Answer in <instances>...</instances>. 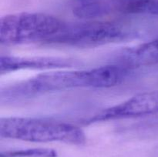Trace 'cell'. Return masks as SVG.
Wrapping results in <instances>:
<instances>
[{
    "instance_id": "obj_2",
    "label": "cell",
    "mask_w": 158,
    "mask_h": 157,
    "mask_svg": "<svg viewBox=\"0 0 158 157\" xmlns=\"http://www.w3.org/2000/svg\"><path fill=\"white\" fill-rule=\"evenodd\" d=\"M75 88H103L100 67L88 70H56L43 72L2 89V100H15L46 92Z\"/></svg>"
},
{
    "instance_id": "obj_7",
    "label": "cell",
    "mask_w": 158,
    "mask_h": 157,
    "mask_svg": "<svg viewBox=\"0 0 158 157\" xmlns=\"http://www.w3.org/2000/svg\"><path fill=\"white\" fill-rule=\"evenodd\" d=\"M119 64L131 69L158 62V37L123 50L118 57Z\"/></svg>"
},
{
    "instance_id": "obj_4",
    "label": "cell",
    "mask_w": 158,
    "mask_h": 157,
    "mask_svg": "<svg viewBox=\"0 0 158 157\" xmlns=\"http://www.w3.org/2000/svg\"><path fill=\"white\" fill-rule=\"evenodd\" d=\"M126 36L123 27L112 22L67 24L51 43L79 48H90L120 41Z\"/></svg>"
},
{
    "instance_id": "obj_11",
    "label": "cell",
    "mask_w": 158,
    "mask_h": 157,
    "mask_svg": "<svg viewBox=\"0 0 158 157\" xmlns=\"http://www.w3.org/2000/svg\"><path fill=\"white\" fill-rule=\"evenodd\" d=\"M157 115H158V114H157ZM157 122H158V120H157Z\"/></svg>"
},
{
    "instance_id": "obj_3",
    "label": "cell",
    "mask_w": 158,
    "mask_h": 157,
    "mask_svg": "<svg viewBox=\"0 0 158 157\" xmlns=\"http://www.w3.org/2000/svg\"><path fill=\"white\" fill-rule=\"evenodd\" d=\"M66 23L52 15L21 12L2 17L0 43L5 46L35 42L51 43Z\"/></svg>"
},
{
    "instance_id": "obj_10",
    "label": "cell",
    "mask_w": 158,
    "mask_h": 157,
    "mask_svg": "<svg viewBox=\"0 0 158 157\" xmlns=\"http://www.w3.org/2000/svg\"><path fill=\"white\" fill-rule=\"evenodd\" d=\"M0 157H57V152L51 149H26L1 152Z\"/></svg>"
},
{
    "instance_id": "obj_8",
    "label": "cell",
    "mask_w": 158,
    "mask_h": 157,
    "mask_svg": "<svg viewBox=\"0 0 158 157\" xmlns=\"http://www.w3.org/2000/svg\"><path fill=\"white\" fill-rule=\"evenodd\" d=\"M116 6L126 13L158 15V0H117Z\"/></svg>"
},
{
    "instance_id": "obj_1",
    "label": "cell",
    "mask_w": 158,
    "mask_h": 157,
    "mask_svg": "<svg viewBox=\"0 0 158 157\" xmlns=\"http://www.w3.org/2000/svg\"><path fill=\"white\" fill-rule=\"evenodd\" d=\"M2 138L31 143L60 142L83 145L86 135L80 128L65 122L29 117H6L0 119Z\"/></svg>"
},
{
    "instance_id": "obj_5",
    "label": "cell",
    "mask_w": 158,
    "mask_h": 157,
    "mask_svg": "<svg viewBox=\"0 0 158 157\" xmlns=\"http://www.w3.org/2000/svg\"><path fill=\"white\" fill-rule=\"evenodd\" d=\"M158 114V90L140 92L131 98L109 108L91 117L88 123L110 120L152 115Z\"/></svg>"
},
{
    "instance_id": "obj_9",
    "label": "cell",
    "mask_w": 158,
    "mask_h": 157,
    "mask_svg": "<svg viewBox=\"0 0 158 157\" xmlns=\"http://www.w3.org/2000/svg\"><path fill=\"white\" fill-rule=\"evenodd\" d=\"M108 10L106 5L96 0H83L75 8L76 15L81 18H95L101 16Z\"/></svg>"
},
{
    "instance_id": "obj_12",
    "label": "cell",
    "mask_w": 158,
    "mask_h": 157,
    "mask_svg": "<svg viewBox=\"0 0 158 157\" xmlns=\"http://www.w3.org/2000/svg\"><path fill=\"white\" fill-rule=\"evenodd\" d=\"M82 1H83V0H82Z\"/></svg>"
},
{
    "instance_id": "obj_6",
    "label": "cell",
    "mask_w": 158,
    "mask_h": 157,
    "mask_svg": "<svg viewBox=\"0 0 158 157\" xmlns=\"http://www.w3.org/2000/svg\"><path fill=\"white\" fill-rule=\"evenodd\" d=\"M78 63L73 59L59 57H15L2 55L0 58L1 73L23 69H61L73 67Z\"/></svg>"
}]
</instances>
